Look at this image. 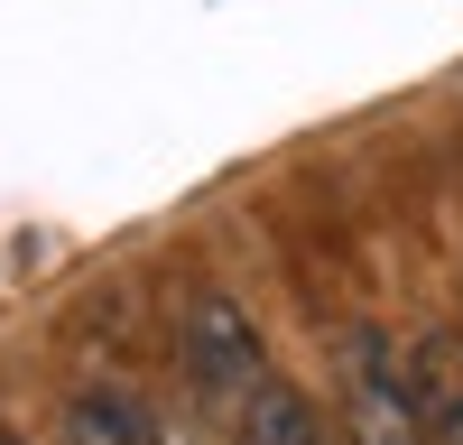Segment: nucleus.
Segmentation results:
<instances>
[{"label": "nucleus", "instance_id": "obj_1", "mask_svg": "<svg viewBox=\"0 0 463 445\" xmlns=\"http://www.w3.org/2000/svg\"><path fill=\"white\" fill-rule=\"evenodd\" d=\"M176 362H185V381H195V399H213V408H241L269 381L260 325H250V307H232L222 288H195L176 307Z\"/></svg>", "mask_w": 463, "mask_h": 445}, {"label": "nucleus", "instance_id": "obj_2", "mask_svg": "<svg viewBox=\"0 0 463 445\" xmlns=\"http://www.w3.org/2000/svg\"><path fill=\"white\" fill-rule=\"evenodd\" d=\"M408 371V408H417V445H463V334H417Z\"/></svg>", "mask_w": 463, "mask_h": 445}, {"label": "nucleus", "instance_id": "obj_3", "mask_svg": "<svg viewBox=\"0 0 463 445\" xmlns=\"http://www.w3.org/2000/svg\"><path fill=\"white\" fill-rule=\"evenodd\" d=\"M65 445H158V427L130 390H84L65 408Z\"/></svg>", "mask_w": 463, "mask_h": 445}, {"label": "nucleus", "instance_id": "obj_4", "mask_svg": "<svg viewBox=\"0 0 463 445\" xmlns=\"http://www.w3.org/2000/svg\"><path fill=\"white\" fill-rule=\"evenodd\" d=\"M241 445H325V427H316V408L269 371V381L241 399Z\"/></svg>", "mask_w": 463, "mask_h": 445}, {"label": "nucleus", "instance_id": "obj_5", "mask_svg": "<svg viewBox=\"0 0 463 445\" xmlns=\"http://www.w3.org/2000/svg\"><path fill=\"white\" fill-rule=\"evenodd\" d=\"M0 445H19V436H10V427H0Z\"/></svg>", "mask_w": 463, "mask_h": 445}]
</instances>
